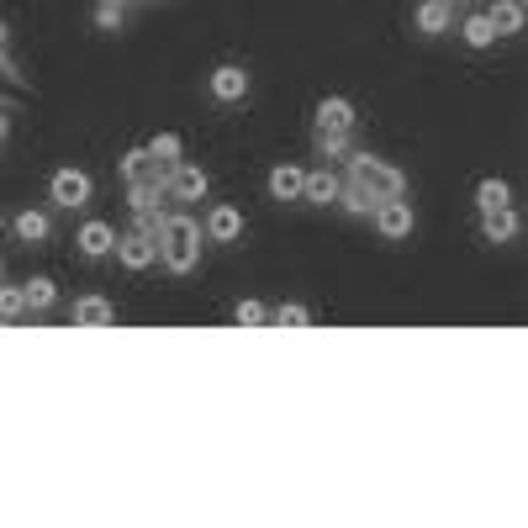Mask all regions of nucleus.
<instances>
[{"label": "nucleus", "mask_w": 528, "mask_h": 528, "mask_svg": "<svg viewBox=\"0 0 528 528\" xmlns=\"http://www.w3.org/2000/svg\"><path fill=\"white\" fill-rule=\"evenodd\" d=\"M154 243H159L164 270L191 275L196 259H201V222H196V217H164L159 233H154Z\"/></svg>", "instance_id": "1"}, {"label": "nucleus", "mask_w": 528, "mask_h": 528, "mask_svg": "<svg viewBox=\"0 0 528 528\" xmlns=\"http://www.w3.org/2000/svg\"><path fill=\"white\" fill-rule=\"evenodd\" d=\"M122 175L132 185V212H148V206H159L164 196V180H169V164H159L148 148H132L122 159Z\"/></svg>", "instance_id": "2"}, {"label": "nucleus", "mask_w": 528, "mask_h": 528, "mask_svg": "<svg viewBox=\"0 0 528 528\" xmlns=\"http://www.w3.org/2000/svg\"><path fill=\"white\" fill-rule=\"evenodd\" d=\"M349 180L360 185V191L381 206V201H396L407 191V180H402V169H391L386 159H375V154H354L349 159Z\"/></svg>", "instance_id": "3"}, {"label": "nucleus", "mask_w": 528, "mask_h": 528, "mask_svg": "<svg viewBox=\"0 0 528 528\" xmlns=\"http://www.w3.org/2000/svg\"><path fill=\"white\" fill-rule=\"evenodd\" d=\"M90 191H96V185H90L85 169H53V180H48V196L59 206H69V212H74V206H85Z\"/></svg>", "instance_id": "4"}, {"label": "nucleus", "mask_w": 528, "mask_h": 528, "mask_svg": "<svg viewBox=\"0 0 528 528\" xmlns=\"http://www.w3.org/2000/svg\"><path fill=\"white\" fill-rule=\"evenodd\" d=\"M164 196H175V201H201L206 196V169H196V164H175L169 169V180H164Z\"/></svg>", "instance_id": "5"}, {"label": "nucleus", "mask_w": 528, "mask_h": 528, "mask_svg": "<svg viewBox=\"0 0 528 528\" xmlns=\"http://www.w3.org/2000/svg\"><path fill=\"white\" fill-rule=\"evenodd\" d=\"M117 259L127 264V270H148V264L159 259V243L148 238L143 228H132V233H122V238H117Z\"/></svg>", "instance_id": "6"}, {"label": "nucleus", "mask_w": 528, "mask_h": 528, "mask_svg": "<svg viewBox=\"0 0 528 528\" xmlns=\"http://www.w3.org/2000/svg\"><path fill=\"white\" fill-rule=\"evenodd\" d=\"M375 228H381V238H407L412 233V206L402 201V196H396V201H381V206H375Z\"/></svg>", "instance_id": "7"}, {"label": "nucleus", "mask_w": 528, "mask_h": 528, "mask_svg": "<svg viewBox=\"0 0 528 528\" xmlns=\"http://www.w3.org/2000/svg\"><path fill=\"white\" fill-rule=\"evenodd\" d=\"M212 96L217 101H243V96H249V74H243L238 64H222V69H212Z\"/></svg>", "instance_id": "8"}, {"label": "nucleus", "mask_w": 528, "mask_h": 528, "mask_svg": "<svg viewBox=\"0 0 528 528\" xmlns=\"http://www.w3.org/2000/svg\"><path fill=\"white\" fill-rule=\"evenodd\" d=\"M206 238H217V243H238V238H243V217H238V206H212V217H206Z\"/></svg>", "instance_id": "9"}, {"label": "nucleus", "mask_w": 528, "mask_h": 528, "mask_svg": "<svg viewBox=\"0 0 528 528\" xmlns=\"http://www.w3.org/2000/svg\"><path fill=\"white\" fill-rule=\"evenodd\" d=\"M481 233H486V243H507V238H518V212H513V206L481 212Z\"/></svg>", "instance_id": "10"}, {"label": "nucleus", "mask_w": 528, "mask_h": 528, "mask_svg": "<svg viewBox=\"0 0 528 528\" xmlns=\"http://www.w3.org/2000/svg\"><path fill=\"white\" fill-rule=\"evenodd\" d=\"M74 243H80V254H85V259H101V254H111V249H117V233H111L106 222H85V228H80V238H74Z\"/></svg>", "instance_id": "11"}, {"label": "nucleus", "mask_w": 528, "mask_h": 528, "mask_svg": "<svg viewBox=\"0 0 528 528\" xmlns=\"http://www.w3.org/2000/svg\"><path fill=\"white\" fill-rule=\"evenodd\" d=\"M111 301L106 296H85V301H74V328H111Z\"/></svg>", "instance_id": "12"}, {"label": "nucleus", "mask_w": 528, "mask_h": 528, "mask_svg": "<svg viewBox=\"0 0 528 528\" xmlns=\"http://www.w3.org/2000/svg\"><path fill=\"white\" fill-rule=\"evenodd\" d=\"M486 22H492L497 37H513L523 27V0H497V6L486 11Z\"/></svg>", "instance_id": "13"}, {"label": "nucleus", "mask_w": 528, "mask_h": 528, "mask_svg": "<svg viewBox=\"0 0 528 528\" xmlns=\"http://www.w3.org/2000/svg\"><path fill=\"white\" fill-rule=\"evenodd\" d=\"M301 169L296 164H280V169H270V196L275 201H301Z\"/></svg>", "instance_id": "14"}, {"label": "nucleus", "mask_w": 528, "mask_h": 528, "mask_svg": "<svg viewBox=\"0 0 528 528\" xmlns=\"http://www.w3.org/2000/svg\"><path fill=\"white\" fill-rule=\"evenodd\" d=\"M317 127H333V132H349L354 127V106L344 96H328L323 106H317Z\"/></svg>", "instance_id": "15"}, {"label": "nucleus", "mask_w": 528, "mask_h": 528, "mask_svg": "<svg viewBox=\"0 0 528 528\" xmlns=\"http://www.w3.org/2000/svg\"><path fill=\"white\" fill-rule=\"evenodd\" d=\"M418 32L423 37L449 32V0H423V6H418Z\"/></svg>", "instance_id": "16"}, {"label": "nucleus", "mask_w": 528, "mask_h": 528, "mask_svg": "<svg viewBox=\"0 0 528 528\" xmlns=\"http://www.w3.org/2000/svg\"><path fill=\"white\" fill-rule=\"evenodd\" d=\"M22 296H27V312H48L53 301H59V286H53L48 275H32L27 286H22Z\"/></svg>", "instance_id": "17"}, {"label": "nucleus", "mask_w": 528, "mask_h": 528, "mask_svg": "<svg viewBox=\"0 0 528 528\" xmlns=\"http://www.w3.org/2000/svg\"><path fill=\"white\" fill-rule=\"evenodd\" d=\"M301 201H338V175H328V169L307 175L301 180Z\"/></svg>", "instance_id": "18"}, {"label": "nucleus", "mask_w": 528, "mask_h": 528, "mask_svg": "<svg viewBox=\"0 0 528 528\" xmlns=\"http://www.w3.org/2000/svg\"><path fill=\"white\" fill-rule=\"evenodd\" d=\"M476 201H481V212H497V206H513V191H507V180H481Z\"/></svg>", "instance_id": "19"}, {"label": "nucleus", "mask_w": 528, "mask_h": 528, "mask_svg": "<svg viewBox=\"0 0 528 528\" xmlns=\"http://www.w3.org/2000/svg\"><path fill=\"white\" fill-rule=\"evenodd\" d=\"M338 201H344V212H354V217H370V212H375V201H370L354 180H338Z\"/></svg>", "instance_id": "20"}, {"label": "nucleus", "mask_w": 528, "mask_h": 528, "mask_svg": "<svg viewBox=\"0 0 528 528\" xmlns=\"http://www.w3.org/2000/svg\"><path fill=\"white\" fill-rule=\"evenodd\" d=\"M16 238H22V243H43L48 238V217L43 212H22V217H16Z\"/></svg>", "instance_id": "21"}, {"label": "nucleus", "mask_w": 528, "mask_h": 528, "mask_svg": "<svg viewBox=\"0 0 528 528\" xmlns=\"http://www.w3.org/2000/svg\"><path fill=\"white\" fill-rule=\"evenodd\" d=\"M460 32H465V43H470V48H492V43H497V32H492V22H486V11H481V16H470Z\"/></svg>", "instance_id": "22"}, {"label": "nucleus", "mask_w": 528, "mask_h": 528, "mask_svg": "<svg viewBox=\"0 0 528 528\" xmlns=\"http://www.w3.org/2000/svg\"><path fill=\"white\" fill-rule=\"evenodd\" d=\"M317 154H323V159H338V154H349V132L317 127Z\"/></svg>", "instance_id": "23"}, {"label": "nucleus", "mask_w": 528, "mask_h": 528, "mask_svg": "<svg viewBox=\"0 0 528 528\" xmlns=\"http://www.w3.org/2000/svg\"><path fill=\"white\" fill-rule=\"evenodd\" d=\"M22 312H27V296H22V286H0V323H16Z\"/></svg>", "instance_id": "24"}, {"label": "nucleus", "mask_w": 528, "mask_h": 528, "mask_svg": "<svg viewBox=\"0 0 528 528\" xmlns=\"http://www.w3.org/2000/svg\"><path fill=\"white\" fill-rule=\"evenodd\" d=\"M148 154H154L159 164H169V169H175V164H180V138H175V132H159V138L148 143Z\"/></svg>", "instance_id": "25"}, {"label": "nucleus", "mask_w": 528, "mask_h": 528, "mask_svg": "<svg viewBox=\"0 0 528 528\" xmlns=\"http://www.w3.org/2000/svg\"><path fill=\"white\" fill-rule=\"evenodd\" d=\"M0 74H6L11 85H27V74H22V64L11 59V37H6V22H0Z\"/></svg>", "instance_id": "26"}, {"label": "nucleus", "mask_w": 528, "mask_h": 528, "mask_svg": "<svg viewBox=\"0 0 528 528\" xmlns=\"http://www.w3.org/2000/svg\"><path fill=\"white\" fill-rule=\"evenodd\" d=\"M96 27L101 32H117L122 27V0H96Z\"/></svg>", "instance_id": "27"}, {"label": "nucleus", "mask_w": 528, "mask_h": 528, "mask_svg": "<svg viewBox=\"0 0 528 528\" xmlns=\"http://www.w3.org/2000/svg\"><path fill=\"white\" fill-rule=\"evenodd\" d=\"M233 317H238V328H264V323H270V312H264L259 301H238Z\"/></svg>", "instance_id": "28"}, {"label": "nucleus", "mask_w": 528, "mask_h": 528, "mask_svg": "<svg viewBox=\"0 0 528 528\" xmlns=\"http://www.w3.org/2000/svg\"><path fill=\"white\" fill-rule=\"evenodd\" d=\"M275 323H280V328H307V323H312V312H307V307H296V301H286V307L275 312Z\"/></svg>", "instance_id": "29"}, {"label": "nucleus", "mask_w": 528, "mask_h": 528, "mask_svg": "<svg viewBox=\"0 0 528 528\" xmlns=\"http://www.w3.org/2000/svg\"><path fill=\"white\" fill-rule=\"evenodd\" d=\"M0 138H6V106H0Z\"/></svg>", "instance_id": "30"}, {"label": "nucleus", "mask_w": 528, "mask_h": 528, "mask_svg": "<svg viewBox=\"0 0 528 528\" xmlns=\"http://www.w3.org/2000/svg\"><path fill=\"white\" fill-rule=\"evenodd\" d=\"M122 6H127V0H122Z\"/></svg>", "instance_id": "31"}]
</instances>
